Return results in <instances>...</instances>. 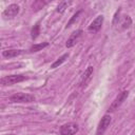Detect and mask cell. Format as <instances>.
I'll return each mask as SVG.
<instances>
[{"mask_svg": "<svg viewBox=\"0 0 135 135\" xmlns=\"http://www.w3.org/2000/svg\"><path fill=\"white\" fill-rule=\"evenodd\" d=\"M35 100V97L31 94H26V93H16L14 95H12L9 97V101L11 102H18V103H28V102H33Z\"/></svg>", "mask_w": 135, "mask_h": 135, "instance_id": "obj_1", "label": "cell"}, {"mask_svg": "<svg viewBox=\"0 0 135 135\" xmlns=\"http://www.w3.org/2000/svg\"><path fill=\"white\" fill-rule=\"evenodd\" d=\"M128 96H129V92H128V91H123V92H121L120 94H118L117 97H116V98L112 101V103L110 104V107H109V109H108V112L110 113V112L116 111V110L123 103V101L128 98Z\"/></svg>", "mask_w": 135, "mask_h": 135, "instance_id": "obj_2", "label": "cell"}, {"mask_svg": "<svg viewBox=\"0 0 135 135\" xmlns=\"http://www.w3.org/2000/svg\"><path fill=\"white\" fill-rule=\"evenodd\" d=\"M79 130V127L77 123L75 122H69V123H64L60 127L59 129V133L61 135H75Z\"/></svg>", "mask_w": 135, "mask_h": 135, "instance_id": "obj_3", "label": "cell"}, {"mask_svg": "<svg viewBox=\"0 0 135 135\" xmlns=\"http://www.w3.org/2000/svg\"><path fill=\"white\" fill-rule=\"evenodd\" d=\"M27 77L24 75H9V76H5L3 78H1V84L2 85H12L18 82H21L23 80H25Z\"/></svg>", "mask_w": 135, "mask_h": 135, "instance_id": "obj_4", "label": "cell"}, {"mask_svg": "<svg viewBox=\"0 0 135 135\" xmlns=\"http://www.w3.org/2000/svg\"><path fill=\"white\" fill-rule=\"evenodd\" d=\"M111 121H112V117H111L110 115H108V114L103 115V116H102V118H101V120H100V121H99V123H98L96 134H97V135H103V134H104V132L107 131L108 127L110 126Z\"/></svg>", "mask_w": 135, "mask_h": 135, "instance_id": "obj_5", "label": "cell"}, {"mask_svg": "<svg viewBox=\"0 0 135 135\" xmlns=\"http://www.w3.org/2000/svg\"><path fill=\"white\" fill-rule=\"evenodd\" d=\"M93 72H94V69H93L92 65L86 68V70L84 71V73L82 74L81 79H80V83L79 84H80L81 88H85L90 83V81L92 80V77H93Z\"/></svg>", "mask_w": 135, "mask_h": 135, "instance_id": "obj_6", "label": "cell"}, {"mask_svg": "<svg viewBox=\"0 0 135 135\" xmlns=\"http://www.w3.org/2000/svg\"><path fill=\"white\" fill-rule=\"evenodd\" d=\"M82 30H77L75 32H73L71 34V36L69 37V39L66 40V43H65V46L66 47H73L76 43H78V41L80 40V38L82 37Z\"/></svg>", "mask_w": 135, "mask_h": 135, "instance_id": "obj_7", "label": "cell"}, {"mask_svg": "<svg viewBox=\"0 0 135 135\" xmlns=\"http://www.w3.org/2000/svg\"><path fill=\"white\" fill-rule=\"evenodd\" d=\"M102 23H103V16H102V15L97 16V17L90 23V25H89V27H88L89 32H90V33H93V34L97 33V32L101 28Z\"/></svg>", "mask_w": 135, "mask_h": 135, "instance_id": "obj_8", "label": "cell"}, {"mask_svg": "<svg viewBox=\"0 0 135 135\" xmlns=\"http://www.w3.org/2000/svg\"><path fill=\"white\" fill-rule=\"evenodd\" d=\"M19 11H20L19 5L13 3V4H9V5L3 11L2 15H3V17H5V18H14L16 15H18Z\"/></svg>", "mask_w": 135, "mask_h": 135, "instance_id": "obj_9", "label": "cell"}, {"mask_svg": "<svg viewBox=\"0 0 135 135\" xmlns=\"http://www.w3.org/2000/svg\"><path fill=\"white\" fill-rule=\"evenodd\" d=\"M24 53H25L24 50H5L2 52V56L4 58H13V57H17L19 55H22Z\"/></svg>", "mask_w": 135, "mask_h": 135, "instance_id": "obj_10", "label": "cell"}, {"mask_svg": "<svg viewBox=\"0 0 135 135\" xmlns=\"http://www.w3.org/2000/svg\"><path fill=\"white\" fill-rule=\"evenodd\" d=\"M119 24H120V30H121V31L129 28V27L131 26V24H132V19H131V17L128 16V15L123 16L122 19L119 21Z\"/></svg>", "mask_w": 135, "mask_h": 135, "instance_id": "obj_11", "label": "cell"}, {"mask_svg": "<svg viewBox=\"0 0 135 135\" xmlns=\"http://www.w3.org/2000/svg\"><path fill=\"white\" fill-rule=\"evenodd\" d=\"M69 58V53H65V54H63L62 56H60L54 63H52V65H51V69H56V68H58L59 65H61L66 59Z\"/></svg>", "mask_w": 135, "mask_h": 135, "instance_id": "obj_12", "label": "cell"}, {"mask_svg": "<svg viewBox=\"0 0 135 135\" xmlns=\"http://www.w3.org/2000/svg\"><path fill=\"white\" fill-rule=\"evenodd\" d=\"M49 45V42H42V43H37V44H34L31 49H30V52L32 53H35V52H39L41 51L42 49L46 47Z\"/></svg>", "mask_w": 135, "mask_h": 135, "instance_id": "obj_13", "label": "cell"}, {"mask_svg": "<svg viewBox=\"0 0 135 135\" xmlns=\"http://www.w3.org/2000/svg\"><path fill=\"white\" fill-rule=\"evenodd\" d=\"M31 34H32V38L33 39H36L39 36V34H40V25H39V22L34 25V27L32 28Z\"/></svg>", "mask_w": 135, "mask_h": 135, "instance_id": "obj_14", "label": "cell"}, {"mask_svg": "<svg viewBox=\"0 0 135 135\" xmlns=\"http://www.w3.org/2000/svg\"><path fill=\"white\" fill-rule=\"evenodd\" d=\"M70 4V2H68V1H62V2H60L59 4H58V6H57V12L58 13H63L64 11H65V8H68V5Z\"/></svg>", "mask_w": 135, "mask_h": 135, "instance_id": "obj_15", "label": "cell"}, {"mask_svg": "<svg viewBox=\"0 0 135 135\" xmlns=\"http://www.w3.org/2000/svg\"><path fill=\"white\" fill-rule=\"evenodd\" d=\"M80 14H81V11H78V12H77V13H76V14H75L71 19H70V21H69V22H68V24H66V27H70V26H71V25H72V24H73V23L78 19V17H79V15H80Z\"/></svg>", "mask_w": 135, "mask_h": 135, "instance_id": "obj_16", "label": "cell"}, {"mask_svg": "<svg viewBox=\"0 0 135 135\" xmlns=\"http://www.w3.org/2000/svg\"><path fill=\"white\" fill-rule=\"evenodd\" d=\"M46 2H42V1H36V2H34L33 3V9H35V11H38V9H40V8H42V6L45 4Z\"/></svg>", "mask_w": 135, "mask_h": 135, "instance_id": "obj_17", "label": "cell"}]
</instances>
